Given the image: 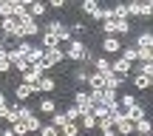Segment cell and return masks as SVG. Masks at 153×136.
<instances>
[{"label": "cell", "mask_w": 153, "mask_h": 136, "mask_svg": "<svg viewBox=\"0 0 153 136\" xmlns=\"http://www.w3.org/2000/svg\"><path fill=\"white\" fill-rule=\"evenodd\" d=\"M34 88H37V94H43V97H51V94L57 91V77H54V74H45Z\"/></svg>", "instance_id": "obj_8"}, {"label": "cell", "mask_w": 153, "mask_h": 136, "mask_svg": "<svg viewBox=\"0 0 153 136\" xmlns=\"http://www.w3.org/2000/svg\"><path fill=\"white\" fill-rule=\"evenodd\" d=\"M68 28H71V37H74V40L79 37V34H82V37H85V34H88V26H85V23H71V26H68Z\"/></svg>", "instance_id": "obj_29"}, {"label": "cell", "mask_w": 153, "mask_h": 136, "mask_svg": "<svg viewBox=\"0 0 153 136\" xmlns=\"http://www.w3.org/2000/svg\"><path fill=\"white\" fill-rule=\"evenodd\" d=\"M111 71H114L116 77H125V80H128V77H131V71H133V65H131V62H125L122 57H116V60L111 62Z\"/></svg>", "instance_id": "obj_13"}, {"label": "cell", "mask_w": 153, "mask_h": 136, "mask_svg": "<svg viewBox=\"0 0 153 136\" xmlns=\"http://www.w3.org/2000/svg\"><path fill=\"white\" fill-rule=\"evenodd\" d=\"M34 111H37V114L40 116H51V114H57V111H60V105H57V99L54 97H40L37 99V108H34Z\"/></svg>", "instance_id": "obj_7"}, {"label": "cell", "mask_w": 153, "mask_h": 136, "mask_svg": "<svg viewBox=\"0 0 153 136\" xmlns=\"http://www.w3.org/2000/svg\"><path fill=\"white\" fill-rule=\"evenodd\" d=\"M131 74H145V77H153V62H133V71Z\"/></svg>", "instance_id": "obj_22"}, {"label": "cell", "mask_w": 153, "mask_h": 136, "mask_svg": "<svg viewBox=\"0 0 153 136\" xmlns=\"http://www.w3.org/2000/svg\"><path fill=\"white\" fill-rule=\"evenodd\" d=\"M133 133H136V136H150V133H153V122H150V116H145V119L133 122Z\"/></svg>", "instance_id": "obj_14"}, {"label": "cell", "mask_w": 153, "mask_h": 136, "mask_svg": "<svg viewBox=\"0 0 153 136\" xmlns=\"http://www.w3.org/2000/svg\"><path fill=\"white\" fill-rule=\"evenodd\" d=\"M94 71H97L99 77H105V80H108V77L114 74V71H111V60H108V57H97V62H94Z\"/></svg>", "instance_id": "obj_16"}, {"label": "cell", "mask_w": 153, "mask_h": 136, "mask_svg": "<svg viewBox=\"0 0 153 136\" xmlns=\"http://www.w3.org/2000/svg\"><path fill=\"white\" fill-rule=\"evenodd\" d=\"M60 133H62V136H79V133H82V128H79V122H65Z\"/></svg>", "instance_id": "obj_25"}, {"label": "cell", "mask_w": 153, "mask_h": 136, "mask_svg": "<svg viewBox=\"0 0 153 136\" xmlns=\"http://www.w3.org/2000/svg\"><path fill=\"white\" fill-rule=\"evenodd\" d=\"M133 136H136V133H133ZM150 136H153V133H150Z\"/></svg>", "instance_id": "obj_37"}, {"label": "cell", "mask_w": 153, "mask_h": 136, "mask_svg": "<svg viewBox=\"0 0 153 136\" xmlns=\"http://www.w3.org/2000/svg\"><path fill=\"white\" fill-rule=\"evenodd\" d=\"M99 26H102V37H128V34L133 31V23L131 20H116V17L102 20Z\"/></svg>", "instance_id": "obj_1"}, {"label": "cell", "mask_w": 153, "mask_h": 136, "mask_svg": "<svg viewBox=\"0 0 153 136\" xmlns=\"http://www.w3.org/2000/svg\"><path fill=\"white\" fill-rule=\"evenodd\" d=\"M34 114H37V111H34V108H31V105H28V102H17V119H20V122L31 119Z\"/></svg>", "instance_id": "obj_19"}, {"label": "cell", "mask_w": 153, "mask_h": 136, "mask_svg": "<svg viewBox=\"0 0 153 136\" xmlns=\"http://www.w3.org/2000/svg\"><path fill=\"white\" fill-rule=\"evenodd\" d=\"M128 82H131L136 91H150L153 77H145V74H131V77H128Z\"/></svg>", "instance_id": "obj_12"}, {"label": "cell", "mask_w": 153, "mask_h": 136, "mask_svg": "<svg viewBox=\"0 0 153 136\" xmlns=\"http://www.w3.org/2000/svg\"><path fill=\"white\" fill-rule=\"evenodd\" d=\"M0 43H3V37H0Z\"/></svg>", "instance_id": "obj_36"}, {"label": "cell", "mask_w": 153, "mask_h": 136, "mask_svg": "<svg viewBox=\"0 0 153 136\" xmlns=\"http://www.w3.org/2000/svg\"><path fill=\"white\" fill-rule=\"evenodd\" d=\"M79 128H82V133H97V119H94L88 111H82V116H79Z\"/></svg>", "instance_id": "obj_15"}, {"label": "cell", "mask_w": 153, "mask_h": 136, "mask_svg": "<svg viewBox=\"0 0 153 136\" xmlns=\"http://www.w3.org/2000/svg\"><path fill=\"white\" fill-rule=\"evenodd\" d=\"M88 74H91V71H88V68H82V65H76L74 71H71V80H74V85H85V82H88Z\"/></svg>", "instance_id": "obj_18"}, {"label": "cell", "mask_w": 153, "mask_h": 136, "mask_svg": "<svg viewBox=\"0 0 153 136\" xmlns=\"http://www.w3.org/2000/svg\"><path fill=\"white\" fill-rule=\"evenodd\" d=\"M62 114H65V119H68V122H79L82 108H76V105H68V108H62Z\"/></svg>", "instance_id": "obj_23"}, {"label": "cell", "mask_w": 153, "mask_h": 136, "mask_svg": "<svg viewBox=\"0 0 153 136\" xmlns=\"http://www.w3.org/2000/svg\"><path fill=\"white\" fill-rule=\"evenodd\" d=\"M37 136H60V131H57L54 125H45V122H43V128L37 131Z\"/></svg>", "instance_id": "obj_31"}, {"label": "cell", "mask_w": 153, "mask_h": 136, "mask_svg": "<svg viewBox=\"0 0 153 136\" xmlns=\"http://www.w3.org/2000/svg\"><path fill=\"white\" fill-rule=\"evenodd\" d=\"M48 9H54V11H62L65 9V0H51V3H45Z\"/></svg>", "instance_id": "obj_34"}, {"label": "cell", "mask_w": 153, "mask_h": 136, "mask_svg": "<svg viewBox=\"0 0 153 136\" xmlns=\"http://www.w3.org/2000/svg\"><path fill=\"white\" fill-rule=\"evenodd\" d=\"M62 51H65V60H71V62H76V65H79V62L88 57L91 45H85L82 40H71V43H65V45H62Z\"/></svg>", "instance_id": "obj_2"}, {"label": "cell", "mask_w": 153, "mask_h": 136, "mask_svg": "<svg viewBox=\"0 0 153 136\" xmlns=\"http://www.w3.org/2000/svg\"><path fill=\"white\" fill-rule=\"evenodd\" d=\"M116 102H119V108H122V111H128V108H131V105H136L139 99H136V94L125 91V94H119V99H116Z\"/></svg>", "instance_id": "obj_20"}, {"label": "cell", "mask_w": 153, "mask_h": 136, "mask_svg": "<svg viewBox=\"0 0 153 136\" xmlns=\"http://www.w3.org/2000/svg\"><path fill=\"white\" fill-rule=\"evenodd\" d=\"M11 94H14L17 102H28L31 97H37V88H34V85H26V82H17V85L11 88Z\"/></svg>", "instance_id": "obj_6"}, {"label": "cell", "mask_w": 153, "mask_h": 136, "mask_svg": "<svg viewBox=\"0 0 153 136\" xmlns=\"http://www.w3.org/2000/svg\"><path fill=\"white\" fill-rule=\"evenodd\" d=\"M79 11H85V14L91 17L94 23H102V20H105V11H102V6H99L97 0H82Z\"/></svg>", "instance_id": "obj_4"}, {"label": "cell", "mask_w": 153, "mask_h": 136, "mask_svg": "<svg viewBox=\"0 0 153 136\" xmlns=\"http://www.w3.org/2000/svg\"><path fill=\"white\" fill-rule=\"evenodd\" d=\"M136 62H153V48H136Z\"/></svg>", "instance_id": "obj_28"}, {"label": "cell", "mask_w": 153, "mask_h": 136, "mask_svg": "<svg viewBox=\"0 0 153 136\" xmlns=\"http://www.w3.org/2000/svg\"><path fill=\"white\" fill-rule=\"evenodd\" d=\"M99 48H102V57H119V51H122V40H119V37H102Z\"/></svg>", "instance_id": "obj_5"}, {"label": "cell", "mask_w": 153, "mask_h": 136, "mask_svg": "<svg viewBox=\"0 0 153 136\" xmlns=\"http://www.w3.org/2000/svg\"><path fill=\"white\" fill-rule=\"evenodd\" d=\"M34 45H37V43H31V40H20V43H14V48H17V51H20V54H23V57H26V54H28V51H31V48H34Z\"/></svg>", "instance_id": "obj_30"}, {"label": "cell", "mask_w": 153, "mask_h": 136, "mask_svg": "<svg viewBox=\"0 0 153 136\" xmlns=\"http://www.w3.org/2000/svg\"><path fill=\"white\" fill-rule=\"evenodd\" d=\"M20 34H23V40H31V37H40V34H43V28H40V23L37 20H31V17H20Z\"/></svg>", "instance_id": "obj_3"}, {"label": "cell", "mask_w": 153, "mask_h": 136, "mask_svg": "<svg viewBox=\"0 0 153 136\" xmlns=\"http://www.w3.org/2000/svg\"><path fill=\"white\" fill-rule=\"evenodd\" d=\"M26 62H28V65H37V62H43V48H40V45H34V48L26 54Z\"/></svg>", "instance_id": "obj_21"}, {"label": "cell", "mask_w": 153, "mask_h": 136, "mask_svg": "<svg viewBox=\"0 0 153 136\" xmlns=\"http://www.w3.org/2000/svg\"><path fill=\"white\" fill-rule=\"evenodd\" d=\"M11 71H14V68H11V62H9V60H0V77H9Z\"/></svg>", "instance_id": "obj_33"}, {"label": "cell", "mask_w": 153, "mask_h": 136, "mask_svg": "<svg viewBox=\"0 0 153 136\" xmlns=\"http://www.w3.org/2000/svg\"><path fill=\"white\" fill-rule=\"evenodd\" d=\"M122 114H125L128 122H139V119H145V116H148V108H145L142 102H136V105H131L128 111H122Z\"/></svg>", "instance_id": "obj_11"}, {"label": "cell", "mask_w": 153, "mask_h": 136, "mask_svg": "<svg viewBox=\"0 0 153 136\" xmlns=\"http://www.w3.org/2000/svg\"><path fill=\"white\" fill-rule=\"evenodd\" d=\"M11 133H14V136H28L26 122H14V125H11Z\"/></svg>", "instance_id": "obj_32"}, {"label": "cell", "mask_w": 153, "mask_h": 136, "mask_svg": "<svg viewBox=\"0 0 153 136\" xmlns=\"http://www.w3.org/2000/svg\"><path fill=\"white\" fill-rule=\"evenodd\" d=\"M3 17H14V0H0V20Z\"/></svg>", "instance_id": "obj_24"}, {"label": "cell", "mask_w": 153, "mask_h": 136, "mask_svg": "<svg viewBox=\"0 0 153 136\" xmlns=\"http://www.w3.org/2000/svg\"><path fill=\"white\" fill-rule=\"evenodd\" d=\"M133 48H153V31H150V26H145V28H139V34H136V40H133Z\"/></svg>", "instance_id": "obj_9"}, {"label": "cell", "mask_w": 153, "mask_h": 136, "mask_svg": "<svg viewBox=\"0 0 153 136\" xmlns=\"http://www.w3.org/2000/svg\"><path fill=\"white\" fill-rule=\"evenodd\" d=\"M85 88H88V91H102V88H105V77H99L97 71H91V74H88Z\"/></svg>", "instance_id": "obj_17"}, {"label": "cell", "mask_w": 153, "mask_h": 136, "mask_svg": "<svg viewBox=\"0 0 153 136\" xmlns=\"http://www.w3.org/2000/svg\"><path fill=\"white\" fill-rule=\"evenodd\" d=\"M3 136H14V133H11V125H9V128H3Z\"/></svg>", "instance_id": "obj_35"}, {"label": "cell", "mask_w": 153, "mask_h": 136, "mask_svg": "<svg viewBox=\"0 0 153 136\" xmlns=\"http://www.w3.org/2000/svg\"><path fill=\"white\" fill-rule=\"evenodd\" d=\"M26 128H28V133H37L40 128H43V116H40V114H34L31 119H26Z\"/></svg>", "instance_id": "obj_27"}, {"label": "cell", "mask_w": 153, "mask_h": 136, "mask_svg": "<svg viewBox=\"0 0 153 136\" xmlns=\"http://www.w3.org/2000/svg\"><path fill=\"white\" fill-rule=\"evenodd\" d=\"M45 14H48V6H45L43 0H31V6H28V17L37 20V23H43Z\"/></svg>", "instance_id": "obj_10"}, {"label": "cell", "mask_w": 153, "mask_h": 136, "mask_svg": "<svg viewBox=\"0 0 153 136\" xmlns=\"http://www.w3.org/2000/svg\"><path fill=\"white\" fill-rule=\"evenodd\" d=\"M48 119H51V122H48V125H54V128H57V131H62V125H65V122H68V119H65V114H62V108H60V111H57V114H51V116H48Z\"/></svg>", "instance_id": "obj_26"}, {"label": "cell", "mask_w": 153, "mask_h": 136, "mask_svg": "<svg viewBox=\"0 0 153 136\" xmlns=\"http://www.w3.org/2000/svg\"><path fill=\"white\" fill-rule=\"evenodd\" d=\"M60 136H62V133H60Z\"/></svg>", "instance_id": "obj_38"}]
</instances>
